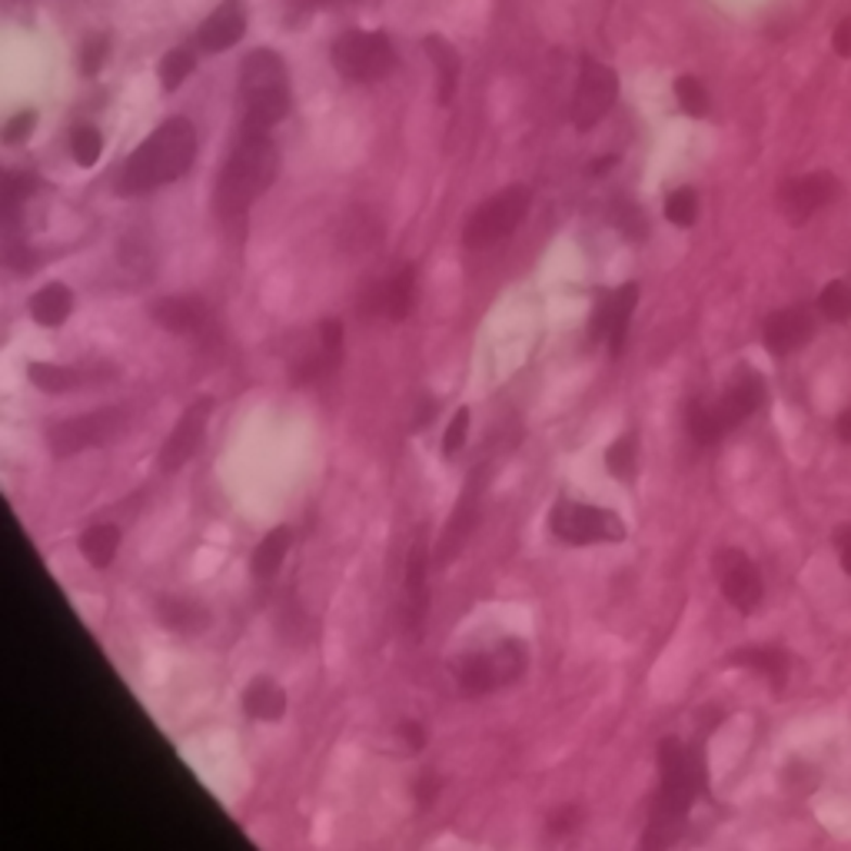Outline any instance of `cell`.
<instances>
[{
	"label": "cell",
	"mask_w": 851,
	"mask_h": 851,
	"mask_svg": "<svg viewBox=\"0 0 851 851\" xmlns=\"http://www.w3.org/2000/svg\"><path fill=\"white\" fill-rule=\"evenodd\" d=\"M579 825H582V809H579V805H562V809L552 812V818H549V831L559 835V838L572 835Z\"/></svg>",
	"instance_id": "42"
},
{
	"label": "cell",
	"mask_w": 851,
	"mask_h": 851,
	"mask_svg": "<svg viewBox=\"0 0 851 851\" xmlns=\"http://www.w3.org/2000/svg\"><path fill=\"white\" fill-rule=\"evenodd\" d=\"M150 319L174 336H200L209 330V306L200 296H156L150 303Z\"/></svg>",
	"instance_id": "17"
},
{
	"label": "cell",
	"mask_w": 851,
	"mask_h": 851,
	"mask_svg": "<svg viewBox=\"0 0 851 851\" xmlns=\"http://www.w3.org/2000/svg\"><path fill=\"white\" fill-rule=\"evenodd\" d=\"M27 377H30V383L40 393L64 396V393H74V390H84V386H93V383L114 380V369L111 366L84 369V366H64V363H40V359H34L27 366Z\"/></svg>",
	"instance_id": "18"
},
{
	"label": "cell",
	"mask_w": 851,
	"mask_h": 851,
	"mask_svg": "<svg viewBox=\"0 0 851 851\" xmlns=\"http://www.w3.org/2000/svg\"><path fill=\"white\" fill-rule=\"evenodd\" d=\"M433 416H436V399H422L419 409H416V419H412V430H422Z\"/></svg>",
	"instance_id": "47"
},
{
	"label": "cell",
	"mask_w": 851,
	"mask_h": 851,
	"mask_svg": "<svg viewBox=\"0 0 851 851\" xmlns=\"http://www.w3.org/2000/svg\"><path fill=\"white\" fill-rule=\"evenodd\" d=\"M440 788H443V782H440V775H436V772H422V775L416 778V788H412V795H416L419 809H430V805L436 802Z\"/></svg>",
	"instance_id": "43"
},
{
	"label": "cell",
	"mask_w": 851,
	"mask_h": 851,
	"mask_svg": "<svg viewBox=\"0 0 851 851\" xmlns=\"http://www.w3.org/2000/svg\"><path fill=\"white\" fill-rule=\"evenodd\" d=\"M612 224H615L628 240H635V243H643V240L649 237V224H646L643 209H638L635 203L619 200V203L612 206Z\"/></svg>",
	"instance_id": "38"
},
{
	"label": "cell",
	"mask_w": 851,
	"mask_h": 851,
	"mask_svg": "<svg viewBox=\"0 0 851 851\" xmlns=\"http://www.w3.org/2000/svg\"><path fill=\"white\" fill-rule=\"evenodd\" d=\"M290 546H293V529L290 525H277L274 532H266V536L259 539V546L253 549V559H250L253 579L270 585L280 575L287 556H290Z\"/></svg>",
	"instance_id": "26"
},
{
	"label": "cell",
	"mask_w": 851,
	"mask_h": 851,
	"mask_svg": "<svg viewBox=\"0 0 851 851\" xmlns=\"http://www.w3.org/2000/svg\"><path fill=\"white\" fill-rule=\"evenodd\" d=\"M412 309H416V263H403L390 280L372 283V290L363 296L366 316H390L393 323H403Z\"/></svg>",
	"instance_id": "16"
},
{
	"label": "cell",
	"mask_w": 851,
	"mask_h": 851,
	"mask_svg": "<svg viewBox=\"0 0 851 851\" xmlns=\"http://www.w3.org/2000/svg\"><path fill=\"white\" fill-rule=\"evenodd\" d=\"M280 174V153L266 130H246L240 134L227 167L217 183V213L224 227L237 237H243V220L250 206L274 187Z\"/></svg>",
	"instance_id": "1"
},
{
	"label": "cell",
	"mask_w": 851,
	"mask_h": 851,
	"mask_svg": "<svg viewBox=\"0 0 851 851\" xmlns=\"http://www.w3.org/2000/svg\"><path fill=\"white\" fill-rule=\"evenodd\" d=\"M303 4H306V8H327L330 0H303Z\"/></svg>",
	"instance_id": "49"
},
{
	"label": "cell",
	"mask_w": 851,
	"mask_h": 851,
	"mask_svg": "<svg viewBox=\"0 0 851 851\" xmlns=\"http://www.w3.org/2000/svg\"><path fill=\"white\" fill-rule=\"evenodd\" d=\"M706 788V765L696 752H688L678 738L659 741V791L652 802L649 831L643 838L646 848H669L678 841L685 815Z\"/></svg>",
	"instance_id": "2"
},
{
	"label": "cell",
	"mask_w": 851,
	"mask_h": 851,
	"mask_svg": "<svg viewBox=\"0 0 851 851\" xmlns=\"http://www.w3.org/2000/svg\"><path fill=\"white\" fill-rule=\"evenodd\" d=\"M106 53H111V40H106L103 34L87 37V43L80 47V71L87 77H97L106 64Z\"/></svg>",
	"instance_id": "40"
},
{
	"label": "cell",
	"mask_w": 851,
	"mask_h": 851,
	"mask_svg": "<svg viewBox=\"0 0 851 851\" xmlns=\"http://www.w3.org/2000/svg\"><path fill=\"white\" fill-rule=\"evenodd\" d=\"M193 67H196V53L190 47H174L164 58V64H160V80H164L167 90H177L193 74Z\"/></svg>",
	"instance_id": "34"
},
{
	"label": "cell",
	"mask_w": 851,
	"mask_h": 851,
	"mask_svg": "<svg viewBox=\"0 0 851 851\" xmlns=\"http://www.w3.org/2000/svg\"><path fill=\"white\" fill-rule=\"evenodd\" d=\"M835 433H838V440H841V443H848V446H851V409H844V412L835 419Z\"/></svg>",
	"instance_id": "48"
},
{
	"label": "cell",
	"mask_w": 851,
	"mask_h": 851,
	"mask_svg": "<svg viewBox=\"0 0 851 851\" xmlns=\"http://www.w3.org/2000/svg\"><path fill=\"white\" fill-rule=\"evenodd\" d=\"M243 712L253 722H280L287 715V688L274 675H256L243 688Z\"/></svg>",
	"instance_id": "25"
},
{
	"label": "cell",
	"mask_w": 851,
	"mask_h": 851,
	"mask_svg": "<svg viewBox=\"0 0 851 851\" xmlns=\"http://www.w3.org/2000/svg\"><path fill=\"white\" fill-rule=\"evenodd\" d=\"M213 409H217V399L213 396H196L177 419L174 433L167 436V443L160 446L156 466L160 472H180L203 446L206 440V426L213 419Z\"/></svg>",
	"instance_id": "13"
},
{
	"label": "cell",
	"mask_w": 851,
	"mask_h": 851,
	"mask_svg": "<svg viewBox=\"0 0 851 851\" xmlns=\"http://www.w3.org/2000/svg\"><path fill=\"white\" fill-rule=\"evenodd\" d=\"M831 47H835L838 58H851V17H844V21L835 27V34H831Z\"/></svg>",
	"instance_id": "45"
},
{
	"label": "cell",
	"mask_w": 851,
	"mask_h": 851,
	"mask_svg": "<svg viewBox=\"0 0 851 851\" xmlns=\"http://www.w3.org/2000/svg\"><path fill=\"white\" fill-rule=\"evenodd\" d=\"M196 160V130L187 117H170L160 124L124 164L117 177L120 196H143L156 187H167L190 174Z\"/></svg>",
	"instance_id": "3"
},
{
	"label": "cell",
	"mask_w": 851,
	"mask_h": 851,
	"mask_svg": "<svg viewBox=\"0 0 851 851\" xmlns=\"http://www.w3.org/2000/svg\"><path fill=\"white\" fill-rule=\"evenodd\" d=\"M619 97V74L599 61H582V74L572 97V124L579 130H593Z\"/></svg>",
	"instance_id": "14"
},
{
	"label": "cell",
	"mask_w": 851,
	"mask_h": 851,
	"mask_svg": "<svg viewBox=\"0 0 851 851\" xmlns=\"http://www.w3.org/2000/svg\"><path fill=\"white\" fill-rule=\"evenodd\" d=\"M422 50H426V58H430L436 64V77H440V103L449 106L453 97H456V87H459V53L449 40H443L440 34H430V37H422Z\"/></svg>",
	"instance_id": "28"
},
{
	"label": "cell",
	"mask_w": 851,
	"mask_h": 851,
	"mask_svg": "<svg viewBox=\"0 0 851 851\" xmlns=\"http://www.w3.org/2000/svg\"><path fill=\"white\" fill-rule=\"evenodd\" d=\"M529 203H532L529 187H522V183L506 187L503 193H496L493 200L472 209V217L466 220V230H462V243L469 250H490L499 240L512 237L519 230V224L525 220Z\"/></svg>",
	"instance_id": "8"
},
{
	"label": "cell",
	"mask_w": 851,
	"mask_h": 851,
	"mask_svg": "<svg viewBox=\"0 0 851 851\" xmlns=\"http://www.w3.org/2000/svg\"><path fill=\"white\" fill-rule=\"evenodd\" d=\"M638 283H622L619 290H606L596 296L593 316H589V343H606L609 356L619 359L632 330V313L638 303Z\"/></svg>",
	"instance_id": "11"
},
{
	"label": "cell",
	"mask_w": 851,
	"mask_h": 851,
	"mask_svg": "<svg viewBox=\"0 0 851 851\" xmlns=\"http://www.w3.org/2000/svg\"><path fill=\"white\" fill-rule=\"evenodd\" d=\"M130 430V412L124 406H103L47 426V449L58 459L80 456L87 449H103Z\"/></svg>",
	"instance_id": "6"
},
{
	"label": "cell",
	"mask_w": 851,
	"mask_h": 851,
	"mask_svg": "<svg viewBox=\"0 0 851 851\" xmlns=\"http://www.w3.org/2000/svg\"><path fill=\"white\" fill-rule=\"evenodd\" d=\"M815 327H812V316L809 309L802 306H791V309H778L765 319V346L769 353L775 356H788L795 350H802L809 340H812Z\"/></svg>",
	"instance_id": "22"
},
{
	"label": "cell",
	"mask_w": 851,
	"mask_h": 851,
	"mask_svg": "<svg viewBox=\"0 0 851 851\" xmlns=\"http://www.w3.org/2000/svg\"><path fill=\"white\" fill-rule=\"evenodd\" d=\"M396 735H399V741L406 745L409 752H422V745H426V728H422L419 722L403 719V722L396 725Z\"/></svg>",
	"instance_id": "44"
},
{
	"label": "cell",
	"mask_w": 851,
	"mask_h": 851,
	"mask_svg": "<svg viewBox=\"0 0 851 851\" xmlns=\"http://www.w3.org/2000/svg\"><path fill=\"white\" fill-rule=\"evenodd\" d=\"M343 366V323L340 319H323L309 336L306 346H296V356L290 359V383L309 386L333 377Z\"/></svg>",
	"instance_id": "10"
},
{
	"label": "cell",
	"mask_w": 851,
	"mask_h": 851,
	"mask_svg": "<svg viewBox=\"0 0 851 851\" xmlns=\"http://www.w3.org/2000/svg\"><path fill=\"white\" fill-rule=\"evenodd\" d=\"M80 552L93 569H106L120 552V529L114 522H93L80 532Z\"/></svg>",
	"instance_id": "29"
},
{
	"label": "cell",
	"mask_w": 851,
	"mask_h": 851,
	"mask_svg": "<svg viewBox=\"0 0 851 851\" xmlns=\"http://www.w3.org/2000/svg\"><path fill=\"white\" fill-rule=\"evenodd\" d=\"M549 532L566 546H602V543H625L628 525L619 512L579 503V499H556L549 512Z\"/></svg>",
	"instance_id": "7"
},
{
	"label": "cell",
	"mask_w": 851,
	"mask_h": 851,
	"mask_svg": "<svg viewBox=\"0 0 851 851\" xmlns=\"http://www.w3.org/2000/svg\"><path fill=\"white\" fill-rule=\"evenodd\" d=\"M34 127H37V114H34V111H21V114H14V117L8 120V127H4V143H8V147L24 143V140L34 134Z\"/></svg>",
	"instance_id": "41"
},
{
	"label": "cell",
	"mask_w": 851,
	"mask_h": 851,
	"mask_svg": "<svg viewBox=\"0 0 851 851\" xmlns=\"http://www.w3.org/2000/svg\"><path fill=\"white\" fill-rule=\"evenodd\" d=\"M333 67L346 80L372 84L383 80L396 71V53L386 34H363V30H346L333 43Z\"/></svg>",
	"instance_id": "9"
},
{
	"label": "cell",
	"mask_w": 851,
	"mask_h": 851,
	"mask_svg": "<svg viewBox=\"0 0 851 851\" xmlns=\"http://www.w3.org/2000/svg\"><path fill=\"white\" fill-rule=\"evenodd\" d=\"M74 313V293L67 283H47L34 293L30 300V316L37 327H47V330H58L64 327Z\"/></svg>",
	"instance_id": "27"
},
{
	"label": "cell",
	"mask_w": 851,
	"mask_h": 851,
	"mask_svg": "<svg viewBox=\"0 0 851 851\" xmlns=\"http://www.w3.org/2000/svg\"><path fill=\"white\" fill-rule=\"evenodd\" d=\"M665 217L675 227H696L699 220V193L691 187H678L665 200Z\"/></svg>",
	"instance_id": "33"
},
{
	"label": "cell",
	"mask_w": 851,
	"mask_h": 851,
	"mask_svg": "<svg viewBox=\"0 0 851 851\" xmlns=\"http://www.w3.org/2000/svg\"><path fill=\"white\" fill-rule=\"evenodd\" d=\"M715 569L722 579V596L738 609V612H752L759 609L765 589H762V575L755 569V562L738 552V549H725L715 556Z\"/></svg>",
	"instance_id": "15"
},
{
	"label": "cell",
	"mask_w": 851,
	"mask_h": 851,
	"mask_svg": "<svg viewBox=\"0 0 851 851\" xmlns=\"http://www.w3.org/2000/svg\"><path fill=\"white\" fill-rule=\"evenodd\" d=\"M818 309H822V316L835 319V323H844V319H851V287L841 283V280L828 283L822 290V296H818Z\"/></svg>",
	"instance_id": "36"
},
{
	"label": "cell",
	"mask_w": 851,
	"mask_h": 851,
	"mask_svg": "<svg viewBox=\"0 0 851 851\" xmlns=\"http://www.w3.org/2000/svg\"><path fill=\"white\" fill-rule=\"evenodd\" d=\"M490 486V466H475L472 475H469V483L443 529V539H440V549H436V559L443 566L456 562L459 552L466 549V543L472 539V532L479 525V516H483V493Z\"/></svg>",
	"instance_id": "12"
},
{
	"label": "cell",
	"mask_w": 851,
	"mask_h": 851,
	"mask_svg": "<svg viewBox=\"0 0 851 851\" xmlns=\"http://www.w3.org/2000/svg\"><path fill=\"white\" fill-rule=\"evenodd\" d=\"M529 669V649L519 638H503L483 652H466L453 662V675L462 696H490L496 688L516 685Z\"/></svg>",
	"instance_id": "5"
},
{
	"label": "cell",
	"mask_w": 851,
	"mask_h": 851,
	"mask_svg": "<svg viewBox=\"0 0 851 851\" xmlns=\"http://www.w3.org/2000/svg\"><path fill=\"white\" fill-rule=\"evenodd\" d=\"M606 469L619 483H632L638 472V443L635 433H622L609 449H606Z\"/></svg>",
	"instance_id": "32"
},
{
	"label": "cell",
	"mask_w": 851,
	"mask_h": 851,
	"mask_svg": "<svg viewBox=\"0 0 851 851\" xmlns=\"http://www.w3.org/2000/svg\"><path fill=\"white\" fill-rule=\"evenodd\" d=\"M728 665L762 672L772 682L775 691H782L785 682H788V656L782 649H738V652L728 656Z\"/></svg>",
	"instance_id": "30"
},
{
	"label": "cell",
	"mask_w": 851,
	"mask_h": 851,
	"mask_svg": "<svg viewBox=\"0 0 851 851\" xmlns=\"http://www.w3.org/2000/svg\"><path fill=\"white\" fill-rule=\"evenodd\" d=\"M469 422H472L469 406H459V409L453 412L449 426H446V436H443V456H446V459H453V456L466 446V440H469Z\"/></svg>",
	"instance_id": "39"
},
{
	"label": "cell",
	"mask_w": 851,
	"mask_h": 851,
	"mask_svg": "<svg viewBox=\"0 0 851 851\" xmlns=\"http://www.w3.org/2000/svg\"><path fill=\"white\" fill-rule=\"evenodd\" d=\"M685 430L699 446H715L725 436V426L715 412V406H706L702 399H691L685 409Z\"/></svg>",
	"instance_id": "31"
},
{
	"label": "cell",
	"mask_w": 851,
	"mask_h": 851,
	"mask_svg": "<svg viewBox=\"0 0 851 851\" xmlns=\"http://www.w3.org/2000/svg\"><path fill=\"white\" fill-rule=\"evenodd\" d=\"M246 34V11L243 0H224V4L213 11L203 24H200V47L209 53H224L230 47H237Z\"/></svg>",
	"instance_id": "21"
},
{
	"label": "cell",
	"mask_w": 851,
	"mask_h": 851,
	"mask_svg": "<svg viewBox=\"0 0 851 851\" xmlns=\"http://www.w3.org/2000/svg\"><path fill=\"white\" fill-rule=\"evenodd\" d=\"M153 615L167 632L183 635V638L203 635L213 625V612L190 596H160L153 602Z\"/></svg>",
	"instance_id": "23"
},
{
	"label": "cell",
	"mask_w": 851,
	"mask_h": 851,
	"mask_svg": "<svg viewBox=\"0 0 851 851\" xmlns=\"http://www.w3.org/2000/svg\"><path fill=\"white\" fill-rule=\"evenodd\" d=\"M835 546H838V552H841V569L851 575V525L835 529Z\"/></svg>",
	"instance_id": "46"
},
{
	"label": "cell",
	"mask_w": 851,
	"mask_h": 851,
	"mask_svg": "<svg viewBox=\"0 0 851 851\" xmlns=\"http://www.w3.org/2000/svg\"><path fill=\"white\" fill-rule=\"evenodd\" d=\"M838 183L831 174H805V177H798V180H788L782 187V213L791 220V224H805L812 213H818L825 203H831Z\"/></svg>",
	"instance_id": "19"
},
{
	"label": "cell",
	"mask_w": 851,
	"mask_h": 851,
	"mask_svg": "<svg viewBox=\"0 0 851 851\" xmlns=\"http://www.w3.org/2000/svg\"><path fill=\"white\" fill-rule=\"evenodd\" d=\"M71 153H74V160H77V167H93L97 160H100V153H103V137H100V130L90 127V124L74 127V134H71Z\"/></svg>",
	"instance_id": "35"
},
{
	"label": "cell",
	"mask_w": 851,
	"mask_h": 851,
	"mask_svg": "<svg viewBox=\"0 0 851 851\" xmlns=\"http://www.w3.org/2000/svg\"><path fill=\"white\" fill-rule=\"evenodd\" d=\"M243 127L270 130L290 114V74L277 50H253L240 71Z\"/></svg>",
	"instance_id": "4"
},
{
	"label": "cell",
	"mask_w": 851,
	"mask_h": 851,
	"mask_svg": "<svg viewBox=\"0 0 851 851\" xmlns=\"http://www.w3.org/2000/svg\"><path fill=\"white\" fill-rule=\"evenodd\" d=\"M426 575H430V552H426V539L416 536L406 556V575H403V589H406V628L412 638L422 635L426 612H430V589H426Z\"/></svg>",
	"instance_id": "20"
},
{
	"label": "cell",
	"mask_w": 851,
	"mask_h": 851,
	"mask_svg": "<svg viewBox=\"0 0 851 851\" xmlns=\"http://www.w3.org/2000/svg\"><path fill=\"white\" fill-rule=\"evenodd\" d=\"M675 97H678V106L688 117H706L709 114V93H706V87L696 77H678L675 80Z\"/></svg>",
	"instance_id": "37"
},
{
	"label": "cell",
	"mask_w": 851,
	"mask_h": 851,
	"mask_svg": "<svg viewBox=\"0 0 851 851\" xmlns=\"http://www.w3.org/2000/svg\"><path fill=\"white\" fill-rule=\"evenodd\" d=\"M762 399H765V383L755 377V372L741 369L738 380H735V383L719 396V403H715V412H719V419H722V426H725V433L735 430L738 422L749 419V416L762 406Z\"/></svg>",
	"instance_id": "24"
}]
</instances>
